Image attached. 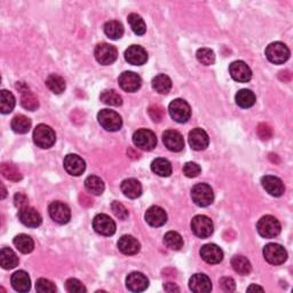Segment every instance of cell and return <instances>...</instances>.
<instances>
[{"mask_svg": "<svg viewBox=\"0 0 293 293\" xmlns=\"http://www.w3.org/2000/svg\"><path fill=\"white\" fill-rule=\"evenodd\" d=\"M33 141L38 146L42 149H48L53 146L57 141V135L53 128L45 124H39L33 131Z\"/></svg>", "mask_w": 293, "mask_h": 293, "instance_id": "cell-1", "label": "cell"}, {"mask_svg": "<svg viewBox=\"0 0 293 293\" xmlns=\"http://www.w3.org/2000/svg\"><path fill=\"white\" fill-rule=\"evenodd\" d=\"M257 229L264 238H274L281 232V223L273 215H265L258 221Z\"/></svg>", "mask_w": 293, "mask_h": 293, "instance_id": "cell-2", "label": "cell"}, {"mask_svg": "<svg viewBox=\"0 0 293 293\" xmlns=\"http://www.w3.org/2000/svg\"><path fill=\"white\" fill-rule=\"evenodd\" d=\"M191 198L196 205L201 206V208H206L213 203L214 193L209 184L198 183L191 189Z\"/></svg>", "mask_w": 293, "mask_h": 293, "instance_id": "cell-3", "label": "cell"}, {"mask_svg": "<svg viewBox=\"0 0 293 293\" xmlns=\"http://www.w3.org/2000/svg\"><path fill=\"white\" fill-rule=\"evenodd\" d=\"M266 57L271 63L283 64L290 58V50L281 41L271 42L266 48Z\"/></svg>", "mask_w": 293, "mask_h": 293, "instance_id": "cell-4", "label": "cell"}, {"mask_svg": "<svg viewBox=\"0 0 293 293\" xmlns=\"http://www.w3.org/2000/svg\"><path fill=\"white\" fill-rule=\"evenodd\" d=\"M97 120L101 126L107 131L116 132L120 130L123 125L122 117L114 110L103 109L97 114Z\"/></svg>", "mask_w": 293, "mask_h": 293, "instance_id": "cell-5", "label": "cell"}, {"mask_svg": "<svg viewBox=\"0 0 293 293\" xmlns=\"http://www.w3.org/2000/svg\"><path fill=\"white\" fill-rule=\"evenodd\" d=\"M169 111L172 119L175 120L176 123H186L191 115L190 106L182 99H176L172 101L169 106Z\"/></svg>", "mask_w": 293, "mask_h": 293, "instance_id": "cell-6", "label": "cell"}, {"mask_svg": "<svg viewBox=\"0 0 293 293\" xmlns=\"http://www.w3.org/2000/svg\"><path fill=\"white\" fill-rule=\"evenodd\" d=\"M264 257L267 262L270 265L278 266L282 265L287 259V252L282 245L270 243L264 248Z\"/></svg>", "mask_w": 293, "mask_h": 293, "instance_id": "cell-7", "label": "cell"}, {"mask_svg": "<svg viewBox=\"0 0 293 293\" xmlns=\"http://www.w3.org/2000/svg\"><path fill=\"white\" fill-rule=\"evenodd\" d=\"M133 142L139 149L144 150V152H150L156 146L157 137L153 131L142 128V130L136 131L133 134Z\"/></svg>", "mask_w": 293, "mask_h": 293, "instance_id": "cell-8", "label": "cell"}, {"mask_svg": "<svg viewBox=\"0 0 293 293\" xmlns=\"http://www.w3.org/2000/svg\"><path fill=\"white\" fill-rule=\"evenodd\" d=\"M191 230L200 238H208L214 230L212 220L205 215H196L191 221Z\"/></svg>", "mask_w": 293, "mask_h": 293, "instance_id": "cell-9", "label": "cell"}, {"mask_svg": "<svg viewBox=\"0 0 293 293\" xmlns=\"http://www.w3.org/2000/svg\"><path fill=\"white\" fill-rule=\"evenodd\" d=\"M50 217L60 225H66L71 219V211L67 204L62 202H53L48 208Z\"/></svg>", "mask_w": 293, "mask_h": 293, "instance_id": "cell-10", "label": "cell"}, {"mask_svg": "<svg viewBox=\"0 0 293 293\" xmlns=\"http://www.w3.org/2000/svg\"><path fill=\"white\" fill-rule=\"evenodd\" d=\"M95 59L99 63L103 64V66H109L113 64L118 57V52L116 47L110 44H99L94 52Z\"/></svg>", "mask_w": 293, "mask_h": 293, "instance_id": "cell-11", "label": "cell"}, {"mask_svg": "<svg viewBox=\"0 0 293 293\" xmlns=\"http://www.w3.org/2000/svg\"><path fill=\"white\" fill-rule=\"evenodd\" d=\"M93 228L102 236H113L116 231V223L109 215L97 214L93 219Z\"/></svg>", "mask_w": 293, "mask_h": 293, "instance_id": "cell-12", "label": "cell"}, {"mask_svg": "<svg viewBox=\"0 0 293 293\" xmlns=\"http://www.w3.org/2000/svg\"><path fill=\"white\" fill-rule=\"evenodd\" d=\"M118 83L120 87H122L125 92L134 93L141 87L142 79L135 72L125 71L119 76Z\"/></svg>", "mask_w": 293, "mask_h": 293, "instance_id": "cell-13", "label": "cell"}, {"mask_svg": "<svg viewBox=\"0 0 293 293\" xmlns=\"http://www.w3.org/2000/svg\"><path fill=\"white\" fill-rule=\"evenodd\" d=\"M229 72L232 79L238 83H248L252 78V71L243 61H235L229 66Z\"/></svg>", "mask_w": 293, "mask_h": 293, "instance_id": "cell-14", "label": "cell"}, {"mask_svg": "<svg viewBox=\"0 0 293 293\" xmlns=\"http://www.w3.org/2000/svg\"><path fill=\"white\" fill-rule=\"evenodd\" d=\"M63 166L69 174L79 176L84 173V171L86 169V164L85 161L81 157H79L78 155H67L66 158H64Z\"/></svg>", "mask_w": 293, "mask_h": 293, "instance_id": "cell-15", "label": "cell"}, {"mask_svg": "<svg viewBox=\"0 0 293 293\" xmlns=\"http://www.w3.org/2000/svg\"><path fill=\"white\" fill-rule=\"evenodd\" d=\"M200 253L202 259L210 265L220 264L223 259L222 250L215 244H205L204 247H202Z\"/></svg>", "mask_w": 293, "mask_h": 293, "instance_id": "cell-16", "label": "cell"}, {"mask_svg": "<svg viewBox=\"0 0 293 293\" xmlns=\"http://www.w3.org/2000/svg\"><path fill=\"white\" fill-rule=\"evenodd\" d=\"M125 59L133 66H142L148 61V54L146 51L139 45H132L125 51Z\"/></svg>", "mask_w": 293, "mask_h": 293, "instance_id": "cell-17", "label": "cell"}, {"mask_svg": "<svg viewBox=\"0 0 293 293\" xmlns=\"http://www.w3.org/2000/svg\"><path fill=\"white\" fill-rule=\"evenodd\" d=\"M19 219L24 226L30 228L39 227L42 222L41 215L39 214V212H38L36 209L29 208V206L24 209H21L19 211Z\"/></svg>", "mask_w": 293, "mask_h": 293, "instance_id": "cell-18", "label": "cell"}, {"mask_svg": "<svg viewBox=\"0 0 293 293\" xmlns=\"http://www.w3.org/2000/svg\"><path fill=\"white\" fill-rule=\"evenodd\" d=\"M163 142L167 149L174 153H179L184 148L183 136L178 131L169 130L164 132Z\"/></svg>", "mask_w": 293, "mask_h": 293, "instance_id": "cell-19", "label": "cell"}, {"mask_svg": "<svg viewBox=\"0 0 293 293\" xmlns=\"http://www.w3.org/2000/svg\"><path fill=\"white\" fill-rule=\"evenodd\" d=\"M262 187L265 188V190L269 193V195L274 197L282 196L284 191H285V187L281 179L276 178L273 175H266L261 179Z\"/></svg>", "mask_w": 293, "mask_h": 293, "instance_id": "cell-20", "label": "cell"}, {"mask_svg": "<svg viewBox=\"0 0 293 293\" xmlns=\"http://www.w3.org/2000/svg\"><path fill=\"white\" fill-rule=\"evenodd\" d=\"M144 219L146 223L152 227H162L167 221V214L165 210L159 206H152L146 210Z\"/></svg>", "mask_w": 293, "mask_h": 293, "instance_id": "cell-21", "label": "cell"}, {"mask_svg": "<svg viewBox=\"0 0 293 293\" xmlns=\"http://www.w3.org/2000/svg\"><path fill=\"white\" fill-rule=\"evenodd\" d=\"M189 287L192 292L208 293L212 290V282L205 274H195L189 279Z\"/></svg>", "mask_w": 293, "mask_h": 293, "instance_id": "cell-22", "label": "cell"}, {"mask_svg": "<svg viewBox=\"0 0 293 293\" xmlns=\"http://www.w3.org/2000/svg\"><path fill=\"white\" fill-rule=\"evenodd\" d=\"M189 144H190L193 150L201 152V150L206 149L209 145V135L202 128H193V130L189 133Z\"/></svg>", "mask_w": 293, "mask_h": 293, "instance_id": "cell-23", "label": "cell"}, {"mask_svg": "<svg viewBox=\"0 0 293 293\" xmlns=\"http://www.w3.org/2000/svg\"><path fill=\"white\" fill-rule=\"evenodd\" d=\"M149 285V281L143 274L133 271L126 277V286L132 292H142Z\"/></svg>", "mask_w": 293, "mask_h": 293, "instance_id": "cell-24", "label": "cell"}, {"mask_svg": "<svg viewBox=\"0 0 293 293\" xmlns=\"http://www.w3.org/2000/svg\"><path fill=\"white\" fill-rule=\"evenodd\" d=\"M118 249L119 251L126 254V256H133L140 251V243L137 239L130 235H124L118 240Z\"/></svg>", "mask_w": 293, "mask_h": 293, "instance_id": "cell-25", "label": "cell"}, {"mask_svg": "<svg viewBox=\"0 0 293 293\" xmlns=\"http://www.w3.org/2000/svg\"><path fill=\"white\" fill-rule=\"evenodd\" d=\"M11 282L12 286L17 292H28L31 287V281H30L28 273H25L24 270H19L13 274Z\"/></svg>", "mask_w": 293, "mask_h": 293, "instance_id": "cell-26", "label": "cell"}, {"mask_svg": "<svg viewBox=\"0 0 293 293\" xmlns=\"http://www.w3.org/2000/svg\"><path fill=\"white\" fill-rule=\"evenodd\" d=\"M120 188H122V191H123L124 195L128 198H132V200L140 197L141 193H142L141 183L135 179L124 180Z\"/></svg>", "mask_w": 293, "mask_h": 293, "instance_id": "cell-27", "label": "cell"}, {"mask_svg": "<svg viewBox=\"0 0 293 293\" xmlns=\"http://www.w3.org/2000/svg\"><path fill=\"white\" fill-rule=\"evenodd\" d=\"M0 265L4 269H13L19 265V258L12 249L4 248L0 251Z\"/></svg>", "mask_w": 293, "mask_h": 293, "instance_id": "cell-28", "label": "cell"}, {"mask_svg": "<svg viewBox=\"0 0 293 293\" xmlns=\"http://www.w3.org/2000/svg\"><path fill=\"white\" fill-rule=\"evenodd\" d=\"M235 100L237 106H239L240 108H244V109H248V108H251L256 103V95L252 90L250 89H240L237 92Z\"/></svg>", "mask_w": 293, "mask_h": 293, "instance_id": "cell-29", "label": "cell"}, {"mask_svg": "<svg viewBox=\"0 0 293 293\" xmlns=\"http://www.w3.org/2000/svg\"><path fill=\"white\" fill-rule=\"evenodd\" d=\"M152 170L154 173H156L163 178H167L172 174V165L171 163L165 158H157L152 163Z\"/></svg>", "mask_w": 293, "mask_h": 293, "instance_id": "cell-30", "label": "cell"}, {"mask_svg": "<svg viewBox=\"0 0 293 293\" xmlns=\"http://www.w3.org/2000/svg\"><path fill=\"white\" fill-rule=\"evenodd\" d=\"M13 243H14L15 248L22 253H30V252H32L34 249L33 239L31 238V237L25 234L17 235L14 238V240H13Z\"/></svg>", "mask_w": 293, "mask_h": 293, "instance_id": "cell-31", "label": "cell"}, {"mask_svg": "<svg viewBox=\"0 0 293 293\" xmlns=\"http://www.w3.org/2000/svg\"><path fill=\"white\" fill-rule=\"evenodd\" d=\"M85 188L92 195H101L105 191V183L96 175H90L85 180Z\"/></svg>", "mask_w": 293, "mask_h": 293, "instance_id": "cell-32", "label": "cell"}, {"mask_svg": "<svg viewBox=\"0 0 293 293\" xmlns=\"http://www.w3.org/2000/svg\"><path fill=\"white\" fill-rule=\"evenodd\" d=\"M231 266L236 273H238L239 275H248L252 270L251 262L243 256H235L232 258Z\"/></svg>", "mask_w": 293, "mask_h": 293, "instance_id": "cell-33", "label": "cell"}, {"mask_svg": "<svg viewBox=\"0 0 293 293\" xmlns=\"http://www.w3.org/2000/svg\"><path fill=\"white\" fill-rule=\"evenodd\" d=\"M105 33L108 38L113 40H117L123 37L124 27L118 21H109L105 24Z\"/></svg>", "mask_w": 293, "mask_h": 293, "instance_id": "cell-34", "label": "cell"}, {"mask_svg": "<svg viewBox=\"0 0 293 293\" xmlns=\"http://www.w3.org/2000/svg\"><path fill=\"white\" fill-rule=\"evenodd\" d=\"M12 128L13 131L19 133V134H25L31 128V120L23 115L15 116L12 120Z\"/></svg>", "mask_w": 293, "mask_h": 293, "instance_id": "cell-35", "label": "cell"}, {"mask_svg": "<svg viewBox=\"0 0 293 293\" xmlns=\"http://www.w3.org/2000/svg\"><path fill=\"white\" fill-rule=\"evenodd\" d=\"M153 88L161 94H167L172 88V80L169 76L158 75L153 79Z\"/></svg>", "mask_w": 293, "mask_h": 293, "instance_id": "cell-36", "label": "cell"}, {"mask_svg": "<svg viewBox=\"0 0 293 293\" xmlns=\"http://www.w3.org/2000/svg\"><path fill=\"white\" fill-rule=\"evenodd\" d=\"M15 107V97L10 90L3 89L0 92V110L3 114H10Z\"/></svg>", "mask_w": 293, "mask_h": 293, "instance_id": "cell-37", "label": "cell"}, {"mask_svg": "<svg viewBox=\"0 0 293 293\" xmlns=\"http://www.w3.org/2000/svg\"><path fill=\"white\" fill-rule=\"evenodd\" d=\"M46 86L48 87L54 94H61L66 89V80L59 75H50L46 79Z\"/></svg>", "mask_w": 293, "mask_h": 293, "instance_id": "cell-38", "label": "cell"}, {"mask_svg": "<svg viewBox=\"0 0 293 293\" xmlns=\"http://www.w3.org/2000/svg\"><path fill=\"white\" fill-rule=\"evenodd\" d=\"M164 243L169 249L179 251L183 248V238L181 237L179 232L176 231H169L164 236Z\"/></svg>", "mask_w": 293, "mask_h": 293, "instance_id": "cell-39", "label": "cell"}, {"mask_svg": "<svg viewBox=\"0 0 293 293\" xmlns=\"http://www.w3.org/2000/svg\"><path fill=\"white\" fill-rule=\"evenodd\" d=\"M21 106L29 111H34L39 107V101L32 92L25 89L22 90V95H21Z\"/></svg>", "mask_w": 293, "mask_h": 293, "instance_id": "cell-40", "label": "cell"}, {"mask_svg": "<svg viewBox=\"0 0 293 293\" xmlns=\"http://www.w3.org/2000/svg\"><path fill=\"white\" fill-rule=\"evenodd\" d=\"M127 21L131 25L133 32L137 34V36H143L146 31V25L143 19H142L140 15L135 14V13H132V14L128 15Z\"/></svg>", "mask_w": 293, "mask_h": 293, "instance_id": "cell-41", "label": "cell"}, {"mask_svg": "<svg viewBox=\"0 0 293 293\" xmlns=\"http://www.w3.org/2000/svg\"><path fill=\"white\" fill-rule=\"evenodd\" d=\"M100 99L103 103H106V105L108 106L119 107V106H122V103H123L122 96H120L117 92H115V90L113 89L103 90L100 95Z\"/></svg>", "mask_w": 293, "mask_h": 293, "instance_id": "cell-42", "label": "cell"}, {"mask_svg": "<svg viewBox=\"0 0 293 293\" xmlns=\"http://www.w3.org/2000/svg\"><path fill=\"white\" fill-rule=\"evenodd\" d=\"M2 173L7 180L14 181V182L22 180V174H21V172L13 164L4 163L2 165Z\"/></svg>", "mask_w": 293, "mask_h": 293, "instance_id": "cell-43", "label": "cell"}, {"mask_svg": "<svg viewBox=\"0 0 293 293\" xmlns=\"http://www.w3.org/2000/svg\"><path fill=\"white\" fill-rule=\"evenodd\" d=\"M197 60L204 66H212L215 62L214 52L210 48H200L196 53Z\"/></svg>", "mask_w": 293, "mask_h": 293, "instance_id": "cell-44", "label": "cell"}, {"mask_svg": "<svg viewBox=\"0 0 293 293\" xmlns=\"http://www.w3.org/2000/svg\"><path fill=\"white\" fill-rule=\"evenodd\" d=\"M36 290L40 293H54L57 292V286L48 279L39 278L36 283Z\"/></svg>", "mask_w": 293, "mask_h": 293, "instance_id": "cell-45", "label": "cell"}, {"mask_svg": "<svg viewBox=\"0 0 293 293\" xmlns=\"http://www.w3.org/2000/svg\"><path fill=\"white\" fill-rule=\"evenodd\" d=\"M66 288L70 293H83L87 291L84 286V284L77 278H69L66 282Z\"/></svg>", "mask_w": 293, "mask_h": 293, "instance_id": "cell-46", "label": "cell"}, {"mask_svg": "<svg viewBox=\"0 0 293 293\" xmlns=\"http://www.w3.org/2000/svg\"><path fill=\"white\" fill-rule=\"evenodd\" d=\"M148 113H149L150 118H152L155 123L162 122L164 116H165V110H164V108L159 105L150 106L148 109Z\"/></svg>", "mask_w": 293, "mask_h": 293, "instance_id": "cell-47", "label": "cell"}, {"mask_svg": "<svg viewBox=\"0 0 293 293\" xmlns=\"http://www.w3.org/2000/svg\"><path fill=\"white\" fill-rule=\"evenodd\" d=\"M201 166L197 163L188 162L184 164L183 166V173L186 174L188 178H196V176L201 173Z\"/></svg>", "mask_w": 293, "mask_h": 293, "instance_id": "cell-48", "label": "cell"}, {"mask_svg": "<svg viewBox=\"0 0 293 293\" xmlns=\"http://www.w3.org/2000/svg\"><path fill=\"white\" fill-rule=\"evenodd\" d=\"M111 210H113L116 217L120 220H126L128 218V210L122 203H119V202H113Z\"/></svg>", "mask_w": 293, "mask_h": 293, "instance_id": "cell-49", "label": "cell"}, {"mask_svg": "<svg viewBox=\"0 0 293 293\" xmlns=\"http://www.w3.org/2000/svg\"><path fill=\"white\" fill-rule=\"evenodd\" d=\"M257 133L262 140H268L270 139L271 135H273V131H271L270 126L265 123L259 124V126L257 128Z\"/></svg>", "mask_w": 293, "mask_h": 293, "instance_id": "cell-50", "label": "cell"}, {"mask_svg": "<svg viewBox=\"0 0 293 293\" xmlns=\"http://www.w3.org/2000/svg\"><path fill=\"white\" fill-rule=\"evenodd\" d=\"M219 284H220V287H221L225 292H232V291H235V288H236L235 281L231 277H222L221 279H220Z\"/></svg>", "mask_w": 293, "mask_h": 293, "instance_id": "cell-51", "label": "cell"}, {"mask_svg": "<svg viewBox=\"0 0 293 293\" xmlns=\"http://www.w3.org/2000/svg\"><path fill=\"white\" fill-rule=\"evenodd\" d=\"M14 204L17 209H24L29 206V201H28V197L24 195L22 192H17L15 193L14 196Z\"/></svg>", "mask_w": 293, "mask_h": 293, "instance_id": "cell-52", "label": "cell"}, {"mask_svg": "<svg viewBox=\"0 0 293 293\" xmlns=\"http://www.w3.org/2000/svg\"><path fill=\"white\" fill-rule=\"evenodd\" d=\"M164 288H165V291L170 292V293L179 292L180 291L179 286L176 285V284H174V283H165V284H164Z\"/></svg>", "mask_w": 293, "mask_h": 293, "instance_id": "cell-53", "label": "cell"}, {"mask_svg": "<svg viewBox=\"0 0 293 293\" xmlns=\"http://www.w3.org/2000/svg\"><path fill=\"white\" fill-rule=\"evenodd\" d=\"M80 198V204L81 205H84V206H90L93 204V201H92V198H89L88 196H86L85 193H81V195L79 196Z\"/></svg>", "mask_w": 293, "mask_h": 293, "instance_id": "cell-54", "label": "cell"}, {"mask_svg": "<svg viewBox=\"0 0 293 293\" xmlns=\"http://www.w3.org/2000/svg\"><path fill=\"white\" fill-rule=\"evenodd\" d=\"M248 291L249 292H251V291H264V288H262L261 286L256 285V284H252L251 286L248 287Z\"/></svg>", "mask_w": 293, "mask_h": 293, "instance_id": "cell-55", "label": "cell"}, {"mask_svg": "<svg viewBox=\"0 0 293 293\" xmlns=\"http://www.w3.org/2000/svg\"><path fill=\"white\" fill-rule=\"evenodd\" d=\"M2 189H3V195H2V198L4 200V198L6 197V189H5V187H4V186H2Z\"/></svg>", "mask_w": 293, "mask_h": 293, "instance_id": "cell-56", "label": "cell"}]
</instances>
